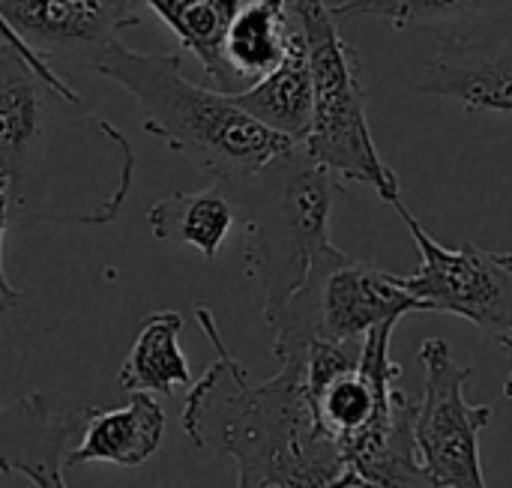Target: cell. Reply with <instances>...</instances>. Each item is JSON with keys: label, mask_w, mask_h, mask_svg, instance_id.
<instances>
[{"label": "cell", "mask_w": 512, "mask_h": 488, "mask_svg": "<svg viewBox=\"0 0 512 488\" xmlns=\"http://www.w3.org/2000/svg\"><path fill=\"white\" fill-rule=\"evenodd\" d=\"M135 177L126 135L84 111L72 84L3 27L0 204L3 246L30 225H108Z\"/></svg>", "instance_id": "6da1fadb"}, {"label": "cell", "mask_w": 512, "mask_h": 488, "mask_svg": "<svg viewBox=\"0 0 512 488\" xmlns=\"http://www.w3.org/2000/svg\"><path fill=\"white\" fill-rule=\"evenodd\" d=\"M213 345V363L189 387L180 426L189 444L237 465V488H330L351 465L342 444L321 426L300 357L276 360L270 381L252 372L225 345L207 306L195 312Z\"/></svg>", "instance_id": "7a4b0ae2"}, {"label": "cell", "mask_w": 512, "mask_h": 488, "mask_svg": "<svg viewBox=\"0 0 512 488\" xmlns=\"http://www.w3.org/2000/svg\"><path fill=\"white\" fill-rule=\"evenodd\" d=\"M93 69L138 102L144 132L165 141L216 183L255 177L300 147L255 120L234 96L189 81L177 54H150L114 42Z\"/></svg>", "instance_id": "3957f363"}, {"label": "cell", "mask_w": 512, "mask_h": 488, "mask_svg": "<svg viewBox=\"0 0 512 488\" xmlns=\"http://www.w3.org/2000/svg\"><path fill=\"white\" fill-rule=\"evenodd\" d=\"M225 186L246 228V273L264 294L261 315L267 321L303 288L318 255L333 246L330 216L339 183L300 144L261 174Z\"/></svg>", "instance_id": "277c9868"}, {"label": "cell", "mask_w": 512, "mask_h": 488, "mask_svg": "<svg viewBox=\"0 0 512 488\" xmlns=\"http://www.w3.org/2000/svg\"><path fill=\"white\" fill-rule=\"evenodd\" d=\"M303 27L312 63V129L303 150L336 177L369 186L384 204L402 201L399 177L378 153L366 117V87L360 60L339 33V18L327 0H291Z\"/></svg>", "instance_id": "5b68a950"}, {"label": "cell", "mask_w": 512, "mask_h": 488, "mask_svg": "<svg viewBox=\"0 0 512 488\" xmlns=\"http://www.w3.org/2000/svg\"><path fill=\"white\" fill-rule=\"evenodd\" d=\"M408 312H423V303L408 291L405 276L330 246L312 264L303 288L267 324L273 330V354H282L312 342L360 345L375 327Z\"/></svg>", "instance_id": "8992f818"}, {"label": "cell", "mask_w": 512, "mask_h": 488, "mask_svg": "<svg viewBox=\"0 0 512 488\" xmlns=\"http://www.w3.org/2000/svg\"><path fill=\"white\" fill-rule=\"evenodd\" d=\"M393 210L408 225L420 252V267L414 276H405V285L423 303V312L465 318L512 354V252H489L474 243L441 246L405 201H396Z\"/></svg>", "instance_id": "52a82bcc"}, {"label": "cell", "mask_w": 512, "mask_h": 488, "mask_svg": "<svg viewBox=\"0 0 512 488\" xmlns=\"http://www.w3.org/2000/svg\"><path fill=\"white\" fill-rule=\"evenodd\" d=\"M426 369L423 396L417 399V447L423 465L444 488H489L480 462V435L492 423V405H471L465 384L474 369L459 366L444 339H426L420 348Z\"/></svg>", "instance_id": "ba28073f"}, {"label": "cell", "mask_w": 512, "mask_h": 488, "mask_svg": "<svg viewBox=\"0 0 512 488\" xmlns=\"http://www.w3.org/2000/svg\"><path fill=\"white\" fill-rule=\"evenodd\" d=\"M3 27L39 57L96 66L120 33L141 24L132 0H0Z\"/></svg>", "instance_id": "9c48e42d"}, {"label": "cell", "mask_w": 512, "mask_h": 488, "mask_svg": "<svg viewBox=\"0 0 512 488\" xmlns=\"http://www.w3.org/2000/svg\"><path fill=\"white\" fill-rule=\"evenodd\" d=\"M417 87L471 111L512 114V33L486 42H450L426 60Z\"/></svg>", "instance_id": "30bf717a"}, {"label": "cell", "mask_w": 512, "mask_h": 488, "mask_svg": "<svg viewBox=\"0 0 512 488\" xmlns=\"http://www.w3.org/2000/svg\"><path fill=\"white\" fill-rule=\"evenodd\" d=\"M336 18H381L399 30H426L450 42H486L512 33V0H342Z\"/></svg>", "instance_id": "8fae6325"}, {"label": "cell", "mask_w": 512, "mask_h": 488, "mask_svg": "<svg viewBox=\"0 0 512 488\" xmlns=\"http://www.w3.org/2000/svg\"><path fill=\"white\" fill-rule=\"evenodd\" d=\"M78 417L57 414L45 396L30 393L3 414V474H18L36 488H69L66 441Z\"/></svg>", "instance_id": "7c38bea8"}, {"label": "cell", "mask_w": 512, "mask_h": 488, "mask_svg": "<svg viewBox=\"0 0 512 488\" xmlns=\"http://www.w3.org/2000/svg\"><path fill=\"white\" fill-rule=\"evenodd\" d=\"M165 435V411L147 393H135L129 405L114 411L87 408L78 444L66 453V468L114 465L141 468L159 450Z\"/></svg>", "instance_id": "4fadbf2b"}, {"label": "cell", "mask_w": 512, "mask_h": 488, "mask_svg": "<svg viewBox=\"0 0 512 488\" xmlns=\"http://www.w3.org/2000/svg\"><path fill=\"white\" fill-rule=\"evenodd\" d=\"M297 15L291 0H249L240 6L225 39V90L240 96L276 72L294 48Z\"/></svg>", "instance_id": "5bb4252c"}, {"label": "cell", "mask_w": 512, "mask_h": 488, "mask_svg": "<svg viewBox=\"0 0 512 488\" xmlns=\"http://www.w3.org/2000/svg\"><path fill=\"white\" fill-rule=\"evenodd\" d=\"M237 216L231 189L225 183H210L195 192H171L159 198L147 213V225L156 240L192 246L213 261L237 225Z\"/></svg>", "instance_id": "9a60e30c"}, {"label": "cell", "mask_w": 512, "mask_h": 488, "mask_svg": "<svg viewBox=\"0 0 512 488\" xmlns=\"http://www.w3.org/2000/svg\"><path fill=\"white\" fill-rule=\"evenodd\" d=\"M234 99L267 129L297 144L309 138L315 90H312V63H309V45H306L303 27L297 30L294 48L285 57V63Z\"/></svg>", "instance_id": "2e32d148"}, {"label": "cell", "mask_w": 512, "mask_h": 488, "mask_svg": "<svg viewBox=\"0 0 512 488\" xmlns=\"http://www.w3.org/2000/svg\"><path fill=\"white\" fill-rule=\"evenodd\" d=\"M183 315L162 309L141 321L138 339L129 351V357L120 366L117 384L129 396L147 393V396H174L183 387L192 384V369L186 354L180 351Z\"/></svg>", "instance_id": "e0dca14e"}, {"label": "cell", "mask_w": 512, "mask_h": 488, "mask_svg": "<svg viewBox=\"0 0 512 488\" xmlns=\"http://www.w3.org/2000/svg\"><path fill=\"white\" fill-rule=\"evenodd\" d=\"M198 57L216 90H225V39L243 0H144Z\"/></svg>", "instance_id": "ac0fdd59"}, {"label": "cell", "mask_w": 512, "mask_h": 488, "mask_svg": "<svg viewBox=\"0 0 512 488\" xmlns=\"http://www.w3.org/2000/svg\"><path fill=\"white\" fill-rule=\"evenodd\" d=\"M330 488H372V486H369V483H366V480H363V477H360V474L351 468V471H348V474H345L339 483H333Z\"/></svg>", "instance_id": "d6986e66"}, {"label": "cell", "mask_w": 512, "mask_h": 488, "mask_svg": "<svg viewBox=\"0 0 512 488\" xmlns=\"http://www.w3.org/2000/svg\"><path fill=\"white\" fill-rule=\"evenodd\" d=\"M507 399L512 402V372H510V378H507Z\"/></svg>", "instance_id": "ffe728a7"}]
</instances>
